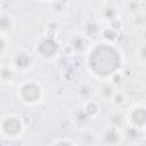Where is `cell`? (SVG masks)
I'll list each match as a JSON object with an SVG mask.
<instances>
[{
    "label": "cell",
    "instance_id": "2",
    "mask_svg": "<svg viewBox=\"0 0 146 146\" xmlns=\"http://www.w3.org/2000/svg\"><path fill=\"white\" fill-rule=\"evenodd\" d=\"M22 96L27 102H34L40 96V89L35 84H26L22 89Z\"/></svg>",
    "mask_w": 146,
    "mask_h": 146
},
{
    "label": "cell",
    "instance_id": "19",
    "mask_svg": "<svg viewBox=\"0 0 146 146\" xmlns=\"http://www.w3.org/2000/svg\"><path fill=\"white\" fill-rule=\"evenodd\" d=\"M116 102H117V103H120V102H121V96H120V97H119V96L116 97Z\"/></svg>",
    "mask_w": 146,
    "mask_h": 146
},
{
    "label": "cell",
    "instance_id": "13",
    "mask_svg": "<svg viewBox=\"0 0 146 146\" xmlns=\"http://www.w3.org/2000/svg\"><path fill=\"white\" fill-rule=\"evenodd\" d=\"M139 133L137 132V131H135L133 129H131V130H129V137H131V138H135V137H137Z\"/></svg>",
    "mask_w": 146,
    "mask_h": 146
},
{
    "label": "cell",
    "instance_id": "14",
    "mask_svg": "<svg viewBox=\"0 0 146 146\" xmlns=\"http://www.w3.org/2000/svg\"><path fill=\"white\" fill-rule=\"evenodd\" d=\"M113 15H114V11H113V9H112V8H107V9H106V16L111 18Z\"/></svg>",
    "mask_w": 146,
    "mask_h": 146
},
{
    "label": "cell",
    "instance_id": "4",
    "mask_svg": "<svg viewBox=\"0 0 146 146\" xmlns=\"http://www.w3.org/2000/svg\"><path fill=\"white\" fill-rule=\"evenodd\" d=\"M3 128H5V131L8 135H16L21 130V123L17 119L10 117V119L6 120V122L3 124Z\"/></svg>",
    "mask_w": 146,
    "mask_h": 146
},
{
    "label": "cell",
    "instance_id": "15",
    "mask_svg": "<svg viewBox=\"0 0 146 146\" xmlns=\"http://www.w3.org/2000/svg\"><path fill=\"white\" fill-rule=\"evenodd\" d=\"M112 121H113V122H115L116 124H120V123H121V116H117V115H115V116H113Z\"/></svg>",
    "mask_w": 146,
    "mask_h": 146
},
{
    "label": "cell",
    "instance_id": "7",
    "mask_svg": "<svg viewBox=\"0 0 146 146\" xmlns=\"http://www.w3.org/2000/svg\"><path fill=\"white\" fill-rule=\"evenodd\" d=\"M9 25H10V22H9V19H8L7 17H1V18H0V29H1V30L8 29Z\"/></svg>",
    "mask_w": 146,
    "mask_h": 146
},
{
    "label": "cell",
    "instance_id": "17",
    "mask_svg": "<svg viewBox=\"0 0 146 146\" xmlns=\"http://www.w3.org/2000/svg\"><path fill=\"white\" fill-rule=\"evenodd\" d=\"M3 46H5V44H3V41H2L1 39H0V51H1L2 49H3Z\"/></svg>",
    "mask_w": 146,
    "mask_h": 146
},
{
    "label": "cell",
    "instance_id": "3",
    "mask_svg": "<svg viewBox=\"0 0 146 146\" xmlns=\"http://www.w3.org/2000/svg\"><path fill=\"white\" fill-rule=\"evenodd\" d=\"M39 50H40V52H41L43 56L50 57V56H52V55L56 52V50H57V43H56L55 41L50 40V39L44 40V41H42L41 44L39 46Z\"/></svg>",
    "mask_w": 146,
    "mask_h": 146
},
{
    "label": "cell",
    "instance_id": "9",
    "mask_svg": "<svg viewBox=\"0 0 146 146\" xmlns=\"http://www.w3.org/2000/svg\"><path fill=\"white\" fill-rule=\"evenodd\" d=\"M116 139L117 138H116V135L114 132H111L106 136V141H108V143H114V141H116Z\"/></svg>",
    "mask_w": 146,
    "mask_h": 146
},
{
    "label": "cell",
    "instance_id": "10",
    "mask_svg": "<svg viewBox=\"0 0 146 146\" xmlns=\"http://www.w3.org/2000/svg\"><path fill=\"white\" fill-rule=\"evenodd\" d=\"M97 32V27H96V25H94V24H89L88 25V33L89 34H95Z\"/></svg>",
    "mask_w": 146,
    "mask_h": 146
},
{
    "label": "cell",
    "instance_id": "6",
    "mask_svg": "<svg viewBox=\"0 0 146 146\" xmlns=\"http://www.w3.org/2000/svg\"><path fill=\"white\" fill-rule=\"evenodd\" d=\"M16 64L21 67H25L27 64H29V57L25 55V54H21L17 56L16 58Z\"/></svg>",
    "mask_w": 146,
    "mask_h": 146
},
{
    "label": "cell",
    "instance_id": "11",
    "mask_svg": "<svg viewBox=\"0 0 146 146\" xmlns=\"http://www.w3.org/2000/svg\"><path fill=\"white\" fill-rule=\"evenodd\" d=\"M105 36L107 38V39H111V40H114L115 39V33L113 32V31H106L105 32Z\"/></svg>",
    "mask_w": 146,
    "mask_h": 146
},
{
    "label": "cell",
    "instance_id": "18",
    "mask_svg": "<svg viewBox=\"0 0 146 146\" xmlns=\"http://www.w3.org/2000/svg\"><path fill=\"white\" fill-rule=\"evenodd\" d=\"M116 26H120V23H119V22H114V23H113V27L116 29Z\"/></svg>",
    "mask_w": 146,
    "mask_h": 146
},
{
    "label": "cell",
    "instance_id": "12",
    "mask_svg": "<svg viewBox=\"0 0 146 146\" xmlns=\"http://www.w3.org/2000/svg\"><path fill=\"white\" fill-rule=\"evenodd\" d=\"M87 112H88V114H94V113L96 112V106H95V105H89Z\"/></svg>",
    "mask_w": 146,
    "mask_h": 146
},
{
    "label": "cell",
    "instance_id": "1",
    "mask_svg": "<svg viewBox=\"0 0 146 146\" xmlns=\"http://www.w3.org/2000/svg\"><path fill=\"white\" fill-rule=\"evenodd\" d=\"M90 66L97 74H111L120 66V56L114 48L100 46L92 51L90 56Z\"/></svg>",
    "mask_w": 146,
    "mask_h": 146
},
{
    "label": "cell",
    "instance_id": "5",
    "mask_svg": "<svg viewBox=\"0 0 146 146\" xmlns=\"http://www.w3.org/2000/svg\"><path fill=\"white\" fill-rule=\"evenodd\" d=\"M132 120L137 124H144L146 121V112L144 108H138L132 113Z\"/></svg>",
    "mask_w": 146,
    "mask_h": 146
},
{
    "label": "cell",
    "instance_id": "16",
    "mask_svg": "<svg viewBox=\"0 0 146 146\" xmlns=\"http://www.w3.org/2000/svg\"><path fill=\"white\" fill-rule=\"evenodd\" d=\"M104 91H105L104 94H105L106 96H110V95H111V89H108V88H105V89H104Z\"/></svg>",
    "mask_w": 146,
    "mask_h": 146
},
{
    "label": "cell",
    "instance_id": "8",
    "mask_svg": "<svg viewBox=\"0 0 146 146\" xmlns=\"http://www.w3.org/2000/svg\"><path fill=\"white\" fill-rule=\"evenodd\" d=\"M73 46H74V48H76V49H82V48L84 47V42H83L81 39H75V40L73 41Z\"/></svg>",
    "mask_w": 146,
    "mask_h": 146
}]
</instances>
